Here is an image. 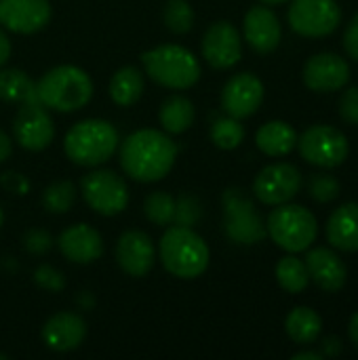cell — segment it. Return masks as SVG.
Returning a JSON list of instances; mask_svg holds the SVG:
<instances>
[{
	"mask_svg": "<svg viewBox=\"0 0 358 360\" xmlns=\"http://www.w3.org/2000/svg\"><path fill=\"white\" fill-rule=\"evenodd\" d=\"M158 255L165 270L181 281H192L209 268V247L205 238L188 226H171L158 243Z\"/></svg>",
	"mask_w": 358,
	"mask_h": 360,
	"instance_id": "2",
	"label": "cell"
},
{
	"mask_svg": "<svg viewBox=\"0 0 358 360\" xmlns=\"http://www.w3.org/2000/svg\"><path fill=\"white\" fill-rule=\"evenodd\" d=\"M327 238L331 247L357 253L358 251V202H346L335 209L327 221Z\"/></svg>",
	"mask_w": 358,
	"mask_h": 360,
	"instance_id": "22",
	"label": "cell"
},
{
	"mask_svg": "<svg viewBox=\"0 0 358 360\" xmlns=\"http://www.w3.org/2000/svg\"><path fill=\"white\" fill-rule=\"evenodd\" d=\"M120 146L118 131L112 122L101 118H87L76 122L63 139L65 156L78 167H99L108 162Z\"/></svg>",
	"mask_w": 358,
	"mask_h": 360,
	"instance_id": "4",
	"label": "cell"
},
{
	"mask_svg": "<svg viewBox=\"0 0 358 360\" xmlns=\"http://www.w3.org/2000/svg\"><path fill=\"white\" fill-rule=\"evenodd\" d=\"M196 110L194 103L186 95H171L162 101L158 120L162 124V131L169 135H181L186 133L194 122Z\"/></svg>",
	"mask_w": 358,
	"mask_h": 360,
	"instance_id": "24",
	"label": "cell"
},
{
	"mask_svg": "<svg viewBox=\"0 0 358 360\" xmlns=\"http://www.w3.org/2000/svg\"><path fill=\"white\" fill-rule=\"evenodd\" d=\"M293 32L306 38H323L338 30L342 8L335 0H293L287 13Z\"/></svg>",
	"mask_w": 358,
	"mask_h": 360,
	"instance_id": "9",
	"label": "cell"
},
{
	"mask_svg": "<svg viewBox=\"0 0 358 360\" xmlns=\"http://www.w3.org/2000/svg\"><path fill=\"white\" fill-rule=\"evenodd\" d=\"M49 0H0V23L15 34H36L51 21Z\"/></svg>",
	"mask_w": 358,
	"mask_h": 360,
	"instance_id": "15",
	"label": "cell"
},
{
	"mask_svg": "<svg viewBox=\"0 0 358 360\" xmlns=\"http://www.w3.org/2000/svg\"><path fill=\"white\" fill-rule=\"evenodd\" d=\"M2 224H4V213H2V209H0V228H2Z\"/></svg>",
	"mask_w": 358,
	"mask_h": 360,
	"instance_id": "46",
	"label": "cell"
},
{
	"mask_svg": "<svg viewBox=\"0 0 358 360\" xmlns=\"http://www.w3.org/2000/svg\"><path fill=\"white\" fill-rule=\"evenodd\" d=\"M57 245L65 259H70L72 264H80V266L97 262L103 253L101 234L87 224H74L65 228Z\"/></svg>",
	"mask_w": 358,
	"mask_h": 360,
	"instance_id": "19",
	"label": "cell"
},
{
	"mask_svg": "<svg viewBox=\"0 0 358 360\" xmlns=\"http://www.w3.org/2000/svg\"><path fill=\"white\" fill-rule=\"evenodd\" d=\"M255 143L268 156H287L298 146V133L285 120H270L260 127Z\"/></svg>",
	"mask_w": 358,
	"mask_h": 360,
	"instance_id": "23",
	"label": "cell"
},
{
	"mask_svg": "<svg viewBox=\"0 0 358 360\" xmlns=\"http://www.w3.org/2000/svg\"><path fill=\"white\" fill-rule=\"evenodd\" d=\"M120 148V167L124 175L141 184H154L169 175L177 158V146L169 133L139 129L124 137Z\"/></svg>",
	"mask_w": 358,
	"mask_h": 360,
	"instance_id": "1",
	"label": "cell"
},
{
	"mask_svg": "<svg viewBox=\"0 0 358 360\" xmlns=\"http://www.w3.org/2000/svg\"><path fill=\"white\" fill-rule=\"evenodd\" d=\"M243 34L247 44L260 53V55H268L272 51H276V46L281 44V21L276 17V13L268 6H253L247 11L245 21H243Z\"/></svg>",
	"mask_w": 358,
	"mask_h": 360,
	"instance_id": "18",
	"label": "cell"
},
{
	"mask_svg": "<svg viewBox=\"0 0 358 360\" xmlns=\"http://www.w3.org/2000/svg\"><path fill=\"white\" fill-rule=\"evenodd\" d=\"M266 234L285 251L300 253L306 251L319 234L317 217L310 209L302 205H279L268 215Z\"/></svg>",
	"mask_w": 358,
	"mask_h": 360,
	"instance_id": "6",
	"label": "cell"
},
{
	"mask_svg": "<svg viewBox=\"0 0 358 360\" xmlns=\"http://www.w3.org/2000/svg\"><path fill=\"white\" fill-rule=\"evenodd\" d=\"M23 247L32 255H46L51 251V247H53V238L44 230H30L23 236Z\"/></svg>",
	"mask_w": 358,
	"mask_h": 360,
	"instance_id": "36",
	"label": "cell"
},
{
	"mask_svg": "<svg viewBox=\"0 0 358 360\" xmlns=\"http://www.w3.org/2000/svg\"><path fill=\"white\" fill-rule=\"evenodd\" d=\"M76 200V188L72 181H55L42 192V207L53 215H63Z\"/></svg>",
	"mask_w": 358,
	"mask_h": 360,
	"instance_id": "29",
	"label": "cell"
},
{
	"mask_svg": "<svg viewBox=\"0 0 358 360\" xmlns=\"http://www.w3.org/2000/svg\"><path fill=\"white\" fill-rule=\"evenodd\" d=\"M276 281L287 293H302L310 283L306 262H302L293 255L283 257L276 264Z\"/></svg>",
	"mask_w": 358,
	"mask_h": 360,
	"instance_id": "28",
	"label": "cell"
},
{
	"mask_svg": "<svg viewBox=\"0 0 358 360\" xmlns=\"http://www.w3.org/2000/svg\"><path fill=\"white\" fill-rule=\"evenodd\" d=\"M34 283H36L38 287L46 289V291H53V293L63 291V287H65L63 274H61L57 268L46 266V264H44V266H38V268L34 270Z\"/></svg>",
	"mask_w": 358,
	"mask_h": 360,
	"instance_id": "35",
	"label": "cell"
},
{
	"mask_svg": "<svg viewBox=\"0 0 358 360\" xmlns=\"http://www.w3.org/2000/svg\"><path fill=\"white\" fill-rule=\"evenodd\" d=\"M8 57H11V40H8L6 32L0 27V68L8 61Z\"/></svg>",
	"mask_w": 358,
	"mask_h": 360,
	"instance_id": "42",
	"label": "cell"
},
{
	"mask_svg": "<svg viewBox=\"0 0 358 360\" xmlns=\"http://www.w3.org/2000/svg\"><path fill=\"white\" fill-rule=\"evenodd\" d=\"M300 190H302V173L295 165L289 162H276L264 167L253 181L255 198L270 207L289 202Z\"/></svg>",
	"mask_w": 358,
	"mask_h": 360,
	"instance_id": "11",
	"label": "cell"
},
{
	"mask_svg": "<svg viewBox=\"0 0 358 360\" xmlns=\"http://www.w3.org/2000/svg\"><path fill=\"white\" fill-rule=\"evenodd\" d=\"M200 51L205 61L215 70H230L243 57V40L230 21H215L207 27Z\"/></svg>",
	"mask_w": 358,
	"mask_h": 360,
	"instance_id": "12",
	"label": "cell"
},
{
	"mask_svg": "<svg viewBox=\"0 0 358 360\" xmlns=\"http://www.w3.org/2000/svg\"><path fill=\"white\" fill-rule=\"evenodd\" d=\"M344 49H346L348 57L358 61V13L352 17V21L348 23V30L344 34Z\"/></svg>",
	"mask_w": 358,
	"mask_h": 360,
	"instance_id": "39",
	"label": "cell"
},
{
	"mask_svg": "<svg viewBox=\"0 0 358 360\" xmlns=\"http://www.w3.org/2000/svg\"><path fill=\"white\" fill-rule=\"evenodd\" d=\"M0 186L11 192V194H19V196H25L30 192V179L21 173H15V171H6L2 173L0 177Z\"/></svg>",
	"mask_w": 358,
	"mask_h": 360,
	"instance_id": "38",
	"label": "cell"
},
{
	"mask_svg": "<svg viewBox=\"0 0 358 360\" xmlns=\"http://www.w3.org/2000/svg\"><path fill=\"white\" fill-rule=\"evenodd\" d=\"M203 211H200V202L190 196V194H181L177 200H175V215H173V221L177 226H196L198 219H200Z\"/></svg>",
	"mask_w": 358,
	"mask_h": 360,
	"instance_id": "34",
	"label": "cell"
},
{
	"mask_svg": "<svg viewBox=\"0 0 358 360\" xmlns=\"http://www.w3.org/2000/svg\"><path fill=\"white\" fill-rule=\"evenodd\" d=\"M87 338V323L74 312H57L42 327V342L53 352H72Z\"/></svg>",
	"mask_w": 358,
	"mask_h": 360,
	"instance_id": "20",
	"label": "cell"
},
{
	"mask_svg": "<svg viewBox=\"0 0 358 360\" xmlns=\"http://www.w3.org/2000/svg\"><path fill=\"white\" fill-rule=\"evenodd\" d=\"M348 333H350V340H352V344L357 346V350H358V312H354V314H352V319H350Z\"/></svg>",
	"mask_w": 358,
	"mask_h": 360,
	"instance_id": "43",
	"label": "cell"
},
{
	"mask_svg": "<svg viewBox=\"0 0 358 360\" xmlns=\"http://www.w3.org/2000/svg\"><path fill=\"white\" fill-rule=\"evenodd\" d=\"M80 192L84 202L103 217L118 215L129 205V188L124 179L110 169H95L87 173L80 181Z\"/></svg>",
	"mask_w": 358,
	"mask_h": 360,
	"instance_id": "7",
	"label": "cell"
},
{
	"mask_svg": "<svg viewBox=\"0 0 358 360\" xmlns=\"http://www.w3.org/2000/svg\"><path fill=\"white\" fill-rule=\"evenodd\" d=\"M143 95V76L137 68L124 65L110 78V97L116 105L129 108L137 103Z\"/></svg>",
	"mask_w": 358,
	"mask_h": 360,
	"instance_id": "26",
	"label": "cell"
},
{
	"mask_svg": "<svg viewBox=\"0 0 358 360\" xmlns=\"http://www.w3.org/2000/svg\"><path fill=\"white\" fill-rule=\"evenodd\" d=\"M325 359L321 352H314V350H308V352H298L293 354V360H321Z\"/></svg>",
	"mask_w": 358,
	"mask_h": 360,
	"instance_id": "44",
	"label": "cell"
},
{
	"mask_svg": "<svg viewBox=\"0 0 358 360\" xmlns=\"http://www.w3.org/2000/svg\"><path fill=\"white\" fill-rule=\"evenodd\" d=\"M285 329H287V335L295 344L308 346V344L319 340V335L323 331V321L314 310L300 306V308H293L289 312V316L285 321Z\"/></svg>",
	"mask_w": 358,
	"mask_h": 360,
	"instance_id": "27",
	"label": "cell"
},
{
	"mask_svg": "<svg viewBox=\"0 0 358 360\" xmlns=\"http://www.w3.org/2000/svg\"><path fill=\"white\" fill-rule=\"evenodd\" d=\"M156 251L152 238L141 230H127L116 243V264L133 278H143L152 272Z\"/></svg>",
	"mask_w": 358,
	"mask_h": 360,
	"instance_id": "16",
	"label": "cell"
},
{
	"mask_svg": "<svg viewBox=\"0 0 358 360\" xmlns=\"http://www.w3.org/2000/svg\"><path fill=\"white\" fill-rule=\"evenodd\" d=\"M162 19L167 30L173 34H188L194 27V11L188 0H169L162 11Z\"/></svg>",
	"mask_w": 358,
	"mask_h": 360,
	"instance_id": "32",
	"label": "cell"
},
{
	"mask_svg": "<svg viewBox=\"0 0 358 360\" xmlns=\"http://www.w3.org/2000/svg\"><path fill=\"white\" fill-rule=\"evenodd\" d=\"M350 80V65L335 53H319L304 65V82L310 91L331 93L340 91Z\"/></svg>",
	"mask_w": 358,
	"mask_h": 360,
	"instance_id": "17",
	"label": "cell"
},
{
	"mask_svg": "<svg viewBox=\"0 0 358 360\" xmlns=\"http://www.w3.org/2000/svg\"><path fill=\"white\" fill-rule=\"evenodd\" d=\"M340 116L344 122L358 127V86H350L342 93L340 99Z\"/></svg>",
	"mask_w": 358,
	"mask_h": 360,
	"instance_id": "37",
	"label": "cell"
},
{
	"mask_svg": "<svg viewBox=\"0 0 358 360\" xmlns=\"http://www.w3.org/2000/svg\"><path fill=\"white\" fill-rule=\"evenodd\" d=\"M226 207V234L238 245H257L266 238V226L257 215L253 202L241 190L224 194Z\"/></svg>",
	"mask_w": 358,
	"mask_h": 360,
	"instance_id": "10",
	"label": "cell"
},
{
	"mask_svg": "<svg viewBox=\"0 0 358 360\" xmlns=\"http://www.w3.org/2000/svg\"><path fill=\"white\" fill-rule=\"evenodd\" d=\"M300 154L306 162L321 167V169H335L340 167L350 152L346 135L329 124H314L298 137Z\"/></svg>",
	"mask_w": 358,
	"mask_h": 360,
	"instance_id": "8",
	"label": "cell"
},
{
	"mask_svg": "<svg viewBox=\"0 0 358 360\" xmlns=\"http://www.w3.org/2000/svg\"><path fill=\"white\" fill-rule=\"evenodd\" d=\"M262 2H266V4H281V2H287V0H262Z\"/></svg>",
	"mask_w": 358,
	"mask_h": 360,
	"instance_id": "45",
	"label": "cell"
},
{
	"mask_svg": "<svg viewBox=\"0 0 358 360\" xmlns=\"http://www.w3.org/2000/svg\"><path fill=\"white\" fill-rule=\"evenodd\" d=\"M245 139V127L241 124L238 118H217L211 124V141L219 150H234L243 143Z\"/></svg>",
	"mask_w": 358,
	"mask_h": 360,
	"instance_id": "30",
	"label": "cell"
},
{
	"mask_svg": "<svg viewBox=\"0 0 358 360\" xmlns=\"http://www.w3.org/2000/svg\"><path fill=\"white\" fill-rule=\"evenodd\" d=\"M264 101V82L251 74L241 72L234 74L222 89V108L232 118H249L253 116Z\"/></svg>",
	"mask_w": 358,
	"mask_h": 360,
	"instance_id": "14",
	"label": "cell"
},
{
	"mask_svg": "<svg viewBox=\"0 0 358 360\" xmlns=\"http://www.w3.org/2000/svg\"><path fill=\"white\" fill-rule=\"evenodd\" d=\"M0 99L6 103H40L36 82L17 68L0 70Z\"/></svg>",
	"mask_w": 358,
	"mask_h": 360,
	"instance_id": "25",
	"label": "cell"
},
{
	"mask_svg": "<svg viewBox=\"0 0 358 360\" xmlns=\"http://www.w3.org/2000/svg\"><path fill=\"white\" fill-rule=\"evenodd\" d=\"M141 65L156 84L175 91L194 86L203 72L198 57L179 44H160L141 53Z\"/></svg>",
	"mask_w": 358,
	"mask_h": 360,
	"instance_id": "5",
	"label": "cell"
},
{
	"mask_svg": "<svg viewBox=\"0 0 358 360\" xmlns=\"http://www.w3.org/2000/svg\"><path fill=\"white\" fill-rule=\"evenodd\" d=\"M143 213L154 226H169L175 215V198L167 192H152L143 200Z\"/></svg>",
	"mask_w": 358,
	"mask_h": 360,
	"instance_id": "31",
	"label": "cell"
},
{
	"mask_svg": "<svg viewBox=\"0 0 358 360\" xmlns=\"http://www.w3.org/2000/svg\"><path fill=\"white\" fill-rule=\"evenodd\" d=\"M6 359V354H0V360H4Z\"/></svg>",
	"mask_w": 358,
	"mask_h": 360,
	"instance_id": "47",
	"label": "cell"
},
{
	"mask_svg": "<svg viewBox=\"0 0 358 360\" xmlns=\"http://www.w3.org/2000/svg\"><path fill=\"white\" fill-rule=\"evenodd\" d=\"M11 154H13V141H11V137L0 129V165H2L4 160H8Z\"/></svg>",
	"mask_w": 358,
	"mask_h": 360,
	"instance_id": "41",
	"label": "cell"
},
{
	"mask_svg": "<svg viewBox=\"0 0 358 360\" xmlns=\"http://www.w3.org/2000/svg\"><path fill=\"white\" fill-rule=\"evenodd\" d=\"M13 135L23 150H44L55 137V127L46 108L42 103H21L13 120Z\"/></svg>",
	"mask_w": 358,
	"mask_h": 360,
	"instance_id": "13",
	"label": "cell"
},
{
	"mask_svg": "<svg viewBox=\"0 0 358 360\" xmlns=\"http://www.w3.org/2000/svg\"><path fill=\"white\" fill-rule=\"evenodd\" d=\"M93 80L78 65H57L36 82L38 101L46 110L61 114L82 110L93 97Z\"/></svg>",
	"mask_w": 358,
	"mask_h": 360,
	"instance_id": "3",
	"label": "cell"
},
{
	"mask_svg": "<svg viewBox=\"0 0 358 360\" xmlns=\"http://www.w3.org/2000/svg\"><path fill=\"white\" fill-rule=\"evenodd\" d=\"M306 268H308L310 281H314L321 289L329 293H335L344 289L346 285V278H348L346 264L342 262L338 253H333L327 247H319L310 251L306 255Z\"/></svg>",
	"mask_w": 358,
	"mask_h": 360,
	"instance_id": "21",
	"label": "cell"
},
{
	"mask_svg": "<svg viewBox=\"0 0 358 360\" xmlns=\"http://www.w3.org/2000/svg\"><path fill=\"white\" fill-rule=\"evenodd\" d=\"M321 354L323 356H340L342 354V342H340V338H327L321 344Z\"/></svg>",
	"mask_w": 358,
	"mask_h": 360,
	"instance_id": "40",
	"label": "cell"
},
{
	"mask_svg": "<svg viewBox=\"0 0 358 360\" xmlns=\"http://www.w3.org/2000/svg\"><path fill=\"white\" fill-rule=\"evenodd\" d=\"M340 192H342L340 181L329 173H317L308 181V194L317 202H323V205L331 202V200H335L340 196Z\"/></svg>",
	"mask_w": 358,
	"mask_h": 360,
	"instance_id": "33",
	"label": "cell"
}]
</instances>
